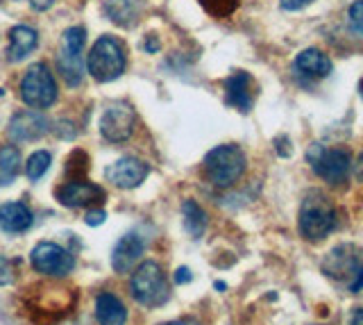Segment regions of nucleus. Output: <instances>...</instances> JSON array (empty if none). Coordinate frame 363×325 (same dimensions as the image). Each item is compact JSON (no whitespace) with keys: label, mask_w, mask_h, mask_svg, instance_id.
I'll return each mask as SVG.
<instances>
[{"label":"nucleus","mask_w":363,"mask_h":325,"mask_svg":"<svg viewBox=\"0 0 363 325\" xmlns=\"http://www.w3.org/2000/svg\"><path fill=\"white\" fill-rule=\"evenodd\" d=\"M347 18H350V26L352 28L363 32V0H357V3L350 7Z\"/></svg>","instance_id":"25"},{"label":"nucleus","mask_w":363,"mask_h":325,"mask_svg":"<svg viewBox=\"0 0 363 325\" xmlns=\"http://www.w3.org/2000/svg\"><path fill=\"white\" fill-rule=\"evenodd\" d=\"M84 43L86 30L84 28H68L62 35L60 53H57V69H60L64 82L68 87H79L84 77Z\"/></svg>","instance_id":"5"},{"label":"nucleus","mask_w":363,"mask_h":325,"mask_svg":"<svg viewBox=\"0 0 363 325\" xmlns=\"http://www.w3.org/2000/svg\"><path fill=\"white\" fill-rule=\"evenodd\" d=\"M107 219V214L102 209H94V211H89L86 214V226H102Z\"/></svg>","instance_id":"26"},{"label":"nucleus","mask_w":363,"mask_h":325,"mask_svg":"<svg viewBox=\"0 0 363 325\" xmlns=\"http://www.w3.org/2000/svg\"><path fill=\"white\" fill-rule=\"evenodd\" d=\"M107 16L123 28H130L139 18V3L136 0H107L105 3Z\"/></svg>","instance_id":"20"},{"label":"nucleus","mask_w":363,"mask_h":325,"mask_svg":"<svg viewBox=\"0 0 363 325\" xmlns=\"http://www.w3.org/2000/svg\"><path fill=\"white\" fill-rule=\"evenodd\" d=\"M21 171V153L14 145H3L0 148V187H7L16 180Z\"/></svg>","instance_id":"22"},{"label":"nucleus","mask_w":363,"mask_h":325,"mask_svg":"<svg viewBox=\"0 0 363 325\" xmlns=\"http://www.w3.org/2000/svg\"><path fill=\"white\" fill-rule=\"evenodd\" d=\"M32 211L26 203H5L0 207V228L9 234L26 232L32 226Z\"/></svg>","instance_id":"18"},{"label":"nucleus","mask_w":363,"mask_h":325,"mask_svg":"<svg viewBox=\"0 0 363 325\" xmlns=\"http://www.w3.org/2000/svg\"><path fill=\"white\" fill-rule=\"evenodd\" d=\"M52 3H55V0H30V5H32L34 9H39V12H43V9H48Z\"/></svg>","instance_id":"30"},{"label":"nucleus","mask_w":363,"mask_h":325,"mask_svg":"<svg viewBox=\"0 0 363 325\" xmlns=\"http://www.w3.org/2000/svg\"><path fill=\"white\" fill-rule=\"evenodd\" d=\"M9 139L11 141H37L48 132V121L39 111H18L9 121Z\"/></svg>","instance_id":"13"},{"label":"nucleus","mask_w":363,"mask_h":325,"mask_svg":"<svg viewBox=\"0 0 363 325\" xmlns=\"http://www.w3.org/2000/svg\"><path fill=\"white\" fill-rule=\"evenodd\" d=\"M125 64H128V60H125V50L121 46V41L109 35H102L94 43V48H91L86 57L89 73L98 82H111L121 77L125 71Z\"/></svg>","instance_id":"3"},{"label":"nucleus","mask_w":363,"mask_h":325,"mask_svg":"<svg viewBox=\"0 0 363 325\" xmlns=\"http://www.w3.org/2000/svg\"><path fill=\"white\" fill-rule=\"evenodd\" d=\"M306 162L311 164L315 175H320L329 184H340L345 182L350 173V155L340 148H325L323 143H311L306 150Z\"/></svg>","instance_id":"7"},{"label":"nucleus","mask_w":363,"mask_h":325,"mask_svg":"<svg viewBox=\"0 0 363 325\" xmlns=\"http://www.w3.org/2000/svg\"><path fill=\"white\" fill-rule=\"evenodd\" d=\"M21 98L23 103L34 109H45L57 100V82L55 75L45 64H32L21 80Z\"/></svg>","instance_id":"6"},{"label":"nucleus","mask_w":363,"mask_h":325,"mask_svg":"<svg viewBox=\"0 0 363 325\" xmlns=\"http://www.w3.org/2000/svg\"><path fill=\"white\" fill-rule=\"evenodd\" d=\"M143 48H145L147 53H155V50H159V41H157L155 37H152V39L147 37V39L143 41Z\"/></svg>","instance_id":"31"},{"label":"nucleus","mask_w":363,"mask_h":325,"mask_svg":"<svg viewBox=\"0 0 363 325\" xmlns=\"http://www.w3.org/2000/svg\"><path fill=\"white\" fill-rule=\"evenodd\" d=\"M279 3H281L284 9H289V12H295V9L306 7V5L311 3V0H279Z\"/></svg>","instance_id":"27"},{"label":"nucleus","mask_w":363,"mask_h":325,"mask_svg":"<svg viewBox=\"0 0 363 325\" xmlns=\"http://www.w3.org/2000/svg\"><path fill=\"white\" fill-rule=\"evenodd\" d=\"M145 243L136 232L125 234V237L118 239V243L113 246L111 250V266L116 273H128L130 268L141 260Z\"/></svg>","instance_id":"15"},{"label":"nucleus","mask_w":363,"mask_h":325,"mask_svg":"<svg viewBox=\"0 0 363 325\" xmlns=\"http://www.w3.org/2000/svg\"><path fill=\"white\" fill-rule=\"evenodd\" d=\"M225 100L227 105L238 111H250L255 105V80L245 71H236L225 80Z\"/></svg>","instance_id":"14"},{"label":"nucleus","mask_w":363,"mask_h":325,"mask_svg":"<svg viewBox=\"0 0 363 325\" xmlns=\"http://www.w3.org/2000/svg\"><path fill=\"white\" fill-rule=\"evenodd\" d=\"M182 216H184V230L191 234V239H200L207 230V214L196 203V200H184L182 203Z\"/></svg>","instance_id":"21"},{"label":"nucleus","mask_w":363,"mask_h":325,"mask_svg":"<svg viewBox=\"0 0 363 325\" xmlns=\"http://www.w3.org/2000/svg\"><path fill=\"white\" fill-rule=\"evenodd\" d=\"M336 226V209L332 205V200L327 198V194L309 192L302 200L300 207V232L304 234V239L309 241H323L329 232Z\"/></svg>","instance_id":"2"},{"label":"nucleus","mask_w":363,"mask_h":325,"mask_svg":"<svg viewBox=\"0 0 363 325\" xmlns=\"http://www.w3.org/2000/svg\"><path fill=\"white\" fill-rule=\"evenodd\" d=\"M57 200L64 207H86V205H96L105 200V192L94 184V182H84V180H73L66 182L57 189Z\"/></svg>","instance_id":"12"},{"label":"nucleus","mask_w":363,"mask_h":325,"mask_svg":"<svg viewBox=\"0 0 363 325\" xmlns=\"http://www.w3.org/2000/svg\"><path fill=\"white\" fill-rule=\"evenodd\" d=\"M147 173H150V166H147L139 157H121L113 164H109L105 169L107 182H111L118 189H134L139 187Z\"/></svg>","instance_id":"11"},{"label":"nucleus","mask_w":363,"mask_h":325,"mask_svg":"<svg viewBox=\"0 0 363 325\" xmlns=\"http://www.w3.org/2000/svg\"><path fill=\"white\" fill-rule=\"evenodd\" d=\"M354 173H357V177L363 182V150H361V155H359V160H357V164H354Z\"/></svg>","instance_id":"33"},{"label":"nucleus","mask_w":363,"mask_h":325,"mask_svg":"<svg viewBox=\"0 0 363 325\" xmlns=\"http://www.w3.org/2000/svg\"><path fill=\"white\" fill-rule=\"evenodd\" d=\"M164 325H200L198 321L193 319H182V321H173V323H164Z\"/></svg>","instance_id":"34"},{"label":"nucleus","mask_w":363,"mask_h":325,"mask_svg":"<svg viewBox=\"0 0 363 325\" xmlns=\"http://www.w3.org/2000/svg\"><path fill=\"white\" fill-rule=\"evenodd\" d=\"M37 46H39L37 30H32L28 26L11 28V32H9V46H7V60L11 64L23 62V60L28 57V55H32L34 50H37Z\"/></svg>","instance_id":"17"},{"label":"nucleus","mask_w":363,"mask_h":325,"mask_svg":"<svg viewBox=\"0 0 363 325\" xmlns=\"http://www.w3.org/2000/svg\"><path fill=\"white\" fill-rule=\"evenodd\" d=\"M191 271H189V268H184V266H182V268H177V275H175V282L177 285H184V282H191Z\"/></svg>","instance_id":"28"},{"label":"nucleus","mask_w":363,"mask_h":325,"mask_svg":"<svg viewBox=\"0 0 363 325\" xmlns=\"http://www.w3.org/2000/svg\"><path fill=\"white\" fill-rule=\"evenodd\" d=\"M50 164H52L50 153L48 150H37L34 155H30V160L26 164V173H28V177L32 182H37L45 175V171L50 169Z\"/></svg>","instance_id":"23"},{"label":"nucleus","mask_w":363,"mask_h":325,"mask_svg":"<svg viewBox=\"0 0 363 325\" xmlns=\"http://www.w3.org/2000/svg\"><path fill=\"white\" fill-rule=\"evenodd\" d=\"M130 289H132L134 300L143 307H162L170 298L166 275L157 262L139 264V268L132 273Z\"/></svg>","instance_id":"4"},{"label":"nucleus","mask_w":363,"mask_h":325,"mask_svg":"<svg viewBox=\"0 0 363 325\" xmlns=\"http://www.w3.org/2000/svg\"><path fill=\"white\" fill-rule=\"evenodd\" d=\"M30 262L34 271L48 277H64L75 268V257L52 241H41L34 246L30 253Z\"/></svg>","instance_id":"8"},{"label":"nucleus","mask_w":363,"mask_h":325,"mask_svg":"<svg viewBox=\"0 0 363 325\" xmlns=\"http://www.w3.org/2000/svg\"><path fill=\"white\" fill-rule=\"evenodd\" d=\"M361 289H363V268L359 271V275H357L354 282L350 285V291H361Z\"/></svg>","instance_id":"32"},{"label":"nucleus","mask_w":363,"mask_h":325,"mask_svg":"<svg viewBox=\"0 0 363 325\" xmlns=\"http://www.w3.org/2000/svg\"><path fill=\"white\" fill-rule=\"evenodd\" d=\"M363 268V250L357 246H336L329 250L323 260V273L332 280H343V282H354L359 271Z\"/></svg>","instance_id":"9"},{"label":"nucleus","mask_w":363,"mask_h":325,"mask_svg":"<svg viewBox=\"0 0 363 325\" xmlns=\"http://www.w3.org/2000/svg\"><path fill=\"white\" fill-rule=\"evenodd\" d=\"M204 177L218 189H227L241 180L245 173V153L234 143L216 145L213 150L204 155L202 162Z\"/></svg>","instance_id":"1"},{"label":"nucleus","mask_w":363,"mask_h":325,"mask_svg":"<svg viewBox=\"0 0 363 325\" xmlns=\"http://www.w3.org/2000/svg\"><path fill=\"white\" fill-rule=\"evenodd\" d=\"M202 7L207 9V12H209L211 16L227 18L230 14L236 12L238 0H202Z\"/></svg>","instance_id":"24"},{"label":"nucleus","mask_w":363,"mask_h":325,"mask_svg":"<svg viewBox=\"0 0 363 325\" xmlns=\"http://www.w3.org/2000/svg\"><path fill=\"white\" fill-rule=\"evenodd\" d=\"M350 323H352V325H363V307L352 309V314H350Z\"/></svg>","instance_id":"29"},{"label":"nucleus","mask_w":363,"mask_h":325,"mask_svg":"<svg viewBox=\"0 0 363 325\" xmlns=\"http://www.w3.org/2000/svg\"><path fill=\"white\" fill-rule=\"evenodd\" d=\"M293 71L300 77H306V80H323V77L332 73V60H329L323 50L306 48L295 57Z\"/></svg>","instance_id":"16"},{"label":"nucleus","mask_w":363,"mask_h":325,"mask_svg":"<svg viewBox=\"0 0 363 325\" xmlns=\"http://www.w3.org/2000/svg\"><path fill=\"white\" fill-rule=\"evenodd\" d=\"M134 132V109L125 100L111 103L100 119V134L111 143H123Z\"/></svg>","instance_id":"10"},{"label":"nucleus","mask_w":363,"mask_h":325,"mask_svg":"<svg viewBox=\"0 0 363 325\" xmlns=\"http://www.w3.org/2000/svg\"><path fill=\"white\" fill-rule=\"evenodd\" d=\"M96 319L100 325H125L128 309L113 294H100L96 298Z\"/></svg>","instance_id":"19"}]
</instances>
